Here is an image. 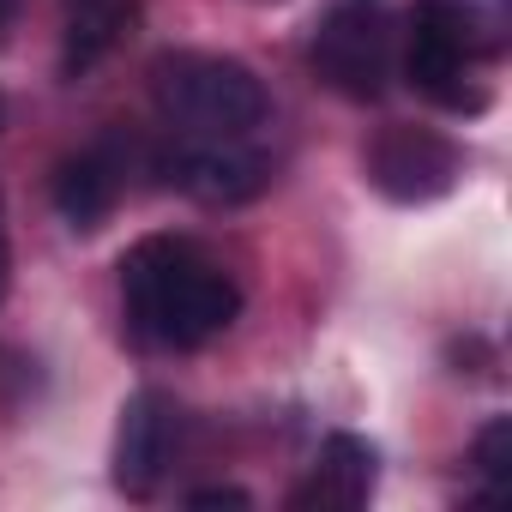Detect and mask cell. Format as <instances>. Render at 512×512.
<instances>
[{
	"label": "cell",
	"mask_w": 512,
	"mask_h": 512,
	"mask_svg": "<svg viewBox=\"0 0 512 512\" xmlns=\"http://www.w3.org/2000/svg\"><path fill=\"white\" fill-rule=\"evenodd\" d=\"M121 302H127L133 332L163 344V350H199L217 332H229L241 314L235 278L181 235H145L127 253L121 260Z\"/></svg>",
	"instance_id": "6da1fadb"
},
{
	"label": "cell",
	"mask_w": 512,
	"mask_h": 512,
	"mask_svg": "<svg viewBox=\"0 0 512 512\" xmlns=\"http://www.w3.org/2000/svg\"><path fill=\"white\" fill-rule=\"evenodd\" d=\"M151 97H157L163 121L181 127V139H247L272 115V97H266L260 79H253L247 61L193 55V49L157 55Z\"/></svg>",
	"instance_id": "7a4b0ae2"
},
{
	"label": "cell",
	"mask_w": 512,
	"mask_h": 512,
	"mask_svg": "<svg viewBox=\"0 0 512 512\" xmlns=\"http://www.w3.org/2000/svg\"><path fill=\"white\" fill-rule=\"evenodd\" d=\"M314 73L350 103H380L386 79H392V25H386V13L368 7V0L332 7L320 37H314Z\"/></svg>",
	"instance_id": "3957f363"
},
{
	"label": "cell",
	"mask_w": 512,
	"mask_h": 512,
	"mask_svg": "<svg viewBox=\"0 0 512 512\" xmlns=\"http://www.w3.org/2000/svg\"><path fill=\"white\" fill-rule=\"evenodd\" d=\"M368 175L392 205H428L458 181V145L434 127H386L368 151Z\"/></svg>",
	"instance_id": "277c9868"
},
{
	"label": "cell",
	"mask_w": 512,
	"mask_h": 512,
	"mask_svg": "<svg viewBox=\"0 0 512 512\" xmlns=\"http://www.w3.org/2000/svg\"><path fill=\"white\" fill-rule=\"evenodd\" d=\"M157 169L199 205H241L266 187V157L241 151V139H181L175 151H163Z\"/></svg>",
	"instance_id": "5b68a950"
},
{
	"label": "cell",
	"mask_w": 512,
	"mask_h": 512,
	"mask_svg": "<svg viewBox=\"0 0 512 512\" xmlns=\"http://www.w3.org/2000/svg\"><path fill=\"white\" fill-rule=\"evenodd\" d=\"M169 452H175V404L145 386L121 404V428H115V488L127 500H151L163 470H169Z\"/></svg>",
	"instance_id": "8992f818"
},
{
	"label": "cell",
	"mask_w": 512,
	"mask_h": 512,
	"mask_svg": "<svg viewBox=\"0 0 512 512\" xmlns=\"http://www.w3.org/2000/svg\"><path fill=\"white\" fill-rule=\"evenodd\" d=\"M404 73H410V85H416L428 103H440V109H452V115H482V109H488V97L464 79V49H458L446 31H434L422 13H410Z\"/></svg>",
	"instance_id": "52a82bcc"
},
{
	"label": "cell",
	"mask_w": 512,
	"mask_h": 512,
	"mask_svg": "<svg viewBox=\"0 0 512 512\" xmlns=\"http://www.w3.org/2000/svg\"><path fill=\"white\" fill-rule=\"evenodd\" d=\"M374 476H380V452L362 434H332L320 446L314 476L290 494V506L296 512H308V506H320V512H356V506H368Z\"/></svg>",
	"instance_id": "ba28073f"
},
{
	"label": "cell",
	"mask_w": 512,
	"mask_h": 512,
	"mask_svg": "<svg viewBox=\"0 0 512 512\" xmlns=\"http://www.w3.org/2000/svg\"><path fill=\"white\" fill-rule=\"evenodd\" d=\"M115 193H121V163L109 157V145L67 157L61 175H55V211H61L67 229H79V235H91V229L115 211Z\"/></svg>",
	"instance_id": "9c48e42d"
},
{
	"label": "cell",
	"mask_w": 512,
	"mask_h": 512,
	"mask_svg": "<svg viewBox=\"0 0 512 512\" xmlns=\"http://www.w3.org/2000/svg\"><path fill=\"white\" fill-rule=\"evenodd\" d=\"M416 13L446 31L464 61H494L512 43V0H416Z\"/></svg>",
	"instance_id": "30bf717a"
},
{
	"label": "cell",
	"mask_w": 512,
	"mask_h": 512,
	"mask_svg": "<svg viewBox=\"0 0 512 512\" xmlns=\"http://www.w3.org/2000/svg\"><path fill=\"white\" fill-rule=\"evenodd\" d=\"M127 13H133V0H67V37H61V73L67 79H79V73H91L109 49H115V37H121V25H127Z\"/></svg>",
	"instance_id": "8fae6325"
},
{
	"label": "cell",
	"mask_w": 512,
	"mask_h": 512,
	"mask_svg": "<svg viewBox=\"0 0 512 512\" xmlns=\"http://www.w3.org/2000/svg\"><path fill=\"white\" fill-rule=\"evenodd\" d=\"M470 464H476V476L488 482V494H506V488H512V416L482 422V434H476V446H470Z\"/></svg>",
	"instance_id": "7c38bea8"
},
{
	"label": "cell",
	"mask_w": 512,
	"mask_h": 512,
	"mask_svg": "<svg viewBox=\"0 0 512 512\" xmlns=\"http://www.w3.org/2000/svg\"><path fill=\"white\" fill-rule=\"evenodd\" d=\"M187 506H253V500H247L241 488H193Z\"/></svg>",
	"instance_id": "4fadbf2b"
},
{
	"label": "cell",
	"mask_w": 512,
	"mask_h": 512,
	"mask_svg": "<svg viewBox=\"0 0 512 512\" xmlns=\"http://www.w3.org/2000/svg\"><path fill=\"white\" fill-rule=\"evenodd\" d=\"M13 290V235H7V205H0V302Z\"/></svg>",
	"instance_id": "5bb4252c"
},
{
	"label": "cell",
	"mask_w": 512,
	"mask_h": 512,
	"mask_svg": "<svg viewBox=\"0 0 512 512\" xmlns=\"http://www.w3.org/2000/svg\"><path fill=\"white\" fill-rule=\"evenodd\" d=\"M13 19H19V0H0V43H7V31H13Z\"/></svg>",
	"instance_id": "9a60e30c"
},
{
	"label": "cell",
	"mask_w": 512,
	"mask_h": 512,
	"mask_svg": "<svg viewBox=\"0 0 512 512\" xmlns=\"http://www.w3.org/2000/svg\"><path fill=\"white\" fill-rule=\"evenodd\" d=\"M260 7H278V0H260Z\"/></svg>",
	"instance_id": "2e32d148"
}]
</instances>
